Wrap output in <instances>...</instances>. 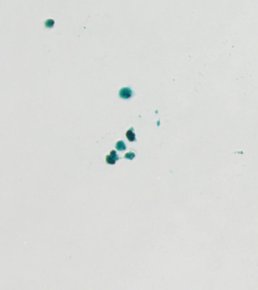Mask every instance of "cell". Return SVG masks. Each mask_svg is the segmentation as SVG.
Listing matches in <instances>:
<instances>
[{
    "mask_svg": "<svg viewBox=\"0 0 258 290\" xmlns=\"http://www.w3.org/2000/svg\"><path fill=\"white\" fill-rule=\"evenodd\" d=\"M116 148H117V150H120V151H123L126 149V145H125V143L123 142V140H120L116 144Z\"/></svg>",
    "mask_w": 258,
    "mask_h": 290,
    "instance_id": "cell-3",
    "label": "cell"
},
{
    "mask_svg": "<svg viewBox=\"0 0 258 290\" xmlns=\"http://www.w3.org/2000/svg\"><path fill=\"white\" fill-rule=\"evenodd\" d=\"M120 96L122 98L124 99H127L130 98V97L132 96L133 95V91L132 90L130 89V88H123L122 89H121L119 93Z\"/></svg>",
    "mask_w": 258,
    "mask_h": 290,
    "instance_id": "cell-1",
    "label": "cell"
},
{
    "mask_svg": "<svg viewBox=\"0 0 258 290\" xmlns=\"http://www.w3.org/2000/svg\"><path fill=\"white\" fill-rule=\"evenodd\" d=\"M106 161H107V162H108V164H115V162H116V160L114 159H113V157H111V155H108L106 157Z\"/></svg>",
    "mask_w": 258,
    "mask_h": 290,
    "instance_id": "cell-4",
    "label": "cell"
},
{
    "mask_svg": "<svg viewBox=\"0 0 258 290\" xmlns=\"http://www.w3.org/2000/svg\"><path fill=\"white\" fill-rule=\"evenodd\" d=\"M126 138H128V140L131 142L133 141H135V135L134 133V129L133 128H131L130 129H129L128 131H126Z\"/></svg>",
    "mask_w": 258,
    "mask_h": 290,
    "instance_id": "cell-2",
    "label": "cell"
},
{
    "mask_svg": "<svg viewBox=\"0 0 258 290\" xmlns=\"http://www.w3.org/2000/svg\"><path fill=\"white\" fill-rule=\"evenodd\" d=\"M110 155L111 156V157H113V159H115L116 161H117V159H119V156L117 155V153H116V152L114 151V150H112V151H111V154H110Z\"/></svg>",
    "mask_w": 258,
    "mask_h": 290,
    "instance_id": "cell-5",
    "label": "cell"
},
{
    "mask_svg": "<svg viewBox=\"0 0 258 290\" xmlns=\"http://www.w3.org/2000/svg\"><path fill=\"white\" fill-rule=\"evenodd\" d=\"M134 157H135V154L134 153H127V154H126V156H125V158H128V159H133V158H134Z\"/></svg>",
    "mask_w": 258,
    "mask_h": 290,
    "instance_id": "cell-6",
    "label": "cell"
}]
</instances>
